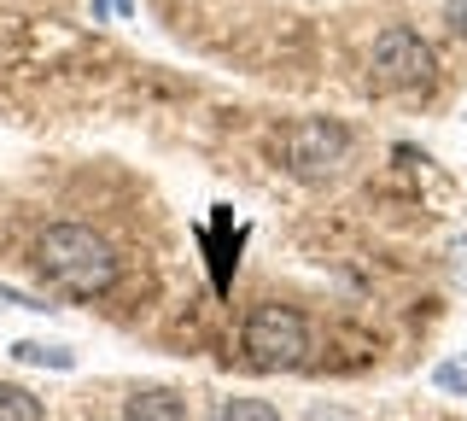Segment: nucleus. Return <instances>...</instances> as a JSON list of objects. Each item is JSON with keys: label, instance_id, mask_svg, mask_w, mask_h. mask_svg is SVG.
I'll return each instance as SVG.
<instances>
[{"label": "nucleus", "instance_id": "39448f33", "mask_svg": "<svg viewBox=\"0 0 467 421\" xmlns=\"http://www.w3.org/2000/svg\"><path fill=\"white\" fill-rule=\"evenodd\" d=\"M123 421H187V404L175 398V392L152 386V392H135V398H129Z\"/></svg>", "mask_w": 467, "mask_h": 421}, {"label": "nucleus", "instance_id": "423d86ee", "mask_svg": "<svg viewBox=\"0 0 467 421\" xmlns=\"http://www.w3.org/2000/svg\"><path fill=\"white\" fill-rule=\"evenodd\" d=\"M0 421H47V410H41L24 386H6V381H0Z\"/></svg>", "mask_w": 467, "mask_h": 421}, {"label": "nucleus", "instance_id": "1a4fd4ad", "mask_svg": "<svg viewBox=\"0 0 467 421\" xmlns=\"http://www.w3.org/2000/svg\"><path fill=\"white\" fill-rule=\"evenodd\" d=\"M444 6H450V24H456V30L467 36V0H444Z\"/></svg>", "mask_w": 467, "mask_h": 421}, {"label": "nucleus", "instance_id": "0eeeda50", "mask_svg": "<svg viewBox=\"0 0 467 421\" xmlns=\"http://www.w3.org/2000/svg\"><path fill=\"white\" fill-rule=\"evenodd\" d=\"M211 421H281V416H275L263 398H228V404H216Z\"/></svg>", "mask_w": 467, "mask_h": 421}, {"label": "nucleus", "instance_id": "f03ea898", "mask_svg": "<svg viewBox=\"0 0 467 421\" xmlns=\"http://www.w3.org/2000/svg\"><path fill=\"white\" fill-rule=\"evenodd\" d=\"M304 352H310V328L292 304H257L245 316V357L257 369H292L304 363Z\"/></svg>", "mask_w": 467, "mask_h": 421}, {"label": "nucleus", "instance_id": "f257e3e1", "mask_svg": "<svg viewBox=\"0 0 467 421\" xmlns=\"http://www.w3.org/2000/svg\"><path fill=\"white\" fill-rule=\"evenodd\" d=\"M36 264L47 281H58L65 293H111L117 281V258L111 246L94 235V228H77V223H58L36 240Z\"/></svg>", "mask_w": 467, "mask_h": 421}, {"label": "nucleus", "instance_id": "6e6552de", "mask_svg": "<svg viewBox=\"0 0 467 421\" xmlns=\"http://www.w3.org/2000/svg\"><path fill=\"white\" fill-rule=\"evenodd\" d=\"M12 357H18V363H47V369H70V363H77L70 352H58V345H36V340H24Z\"/></svg>", "mask_w": 467, "mask_h": 421}, {"label": "nucleus", "instance_id": "7ed1b4c3", "mask_svg": "<svg viewBox=\"0 0 467 421\" xmlns=\"http://www.w3.org/2000/svg\"><path fill=\"white\" fill-rule=\"evenodd\" d=\"M374 77L386 82V89H427L432 82V47L415 30L391 24V30H379V41H374Z\"/></svg>", "mask_w": 467, "mask_h": 421}, {"label": "nucleus", "instance_id": "20e7f679", "mask_svg": "<svg viewBox=\"0 0 467 421\" xmlns=\"http://www.w3.org/2000/svg\"><path fill=\"white\" fill-rule=\"evenodd\" d=\"M345 153H350V135H345L339 123H327V118H310V123H298V129L286 135L292 170H298V176H310V182L333 176V170L345 164Z\"/></svg>", "mask_w": 467, "mask_h": 421}]
</instances>
